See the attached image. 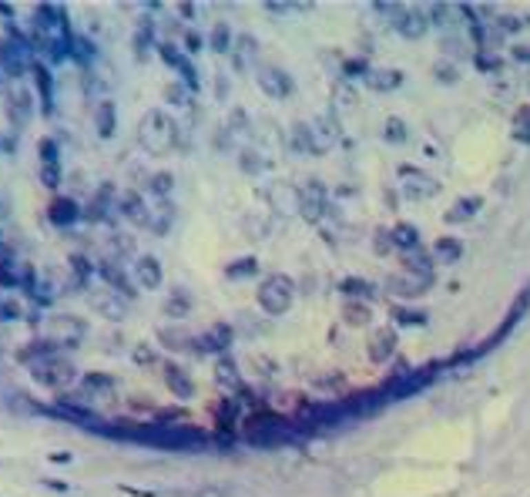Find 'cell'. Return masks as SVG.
<instances>
[{
    "instance_id": "1",
    "label": "cell",
    "mask_w": 530,
    "mask_h": 497,
    "mask_svg": "<svg viewBox=\"0 0 530 497\" xmlns=\"http://www.w3.org/2000/svg\"><path fill=\"white\" fill-rule=\"evenodd\" d=\"M138 141L152 155H168L178 145V125L165 111H148L138 125Z\"/></svg>"
},
{
    "instance_id": "2",
    "label": "cell",
    "mask_w": 530,
    "mask_h": 497,
    "mask_svg": "<svg viewBox=\"0 0 530 497\" xmlns=\"http://www.w3.org/2000/svg\"><path fill=\"white\" fill-rule=\"evenodd\" d=\"M30 376H34L41 387H48V390H64L68 383H74L77 369H74V363H71L68 356H61V353H48V356H41V360L30 363Z\"/></svg>"
},
{
    "instance_id": "3",
    "label": "cell",
    "mask_w": 530,
    "mask_h": 497,
    "mask_svg": "<svg viewBox=\"0 0 530 497\" xmlns=\"http://www.w3.org/2000/svg\"><path fill=\"white\" fill-rule=\"evenodd\" d=\"M34 44L21 37L17 30H10L7 41H0V71L10 74V78H21L27 71H34Z\"/></svg>"
},
{
    "instance_id": "4",
    "label": "cell",
    "mask_w": 530,
    "mask_h": 497,
    "mask_svg": "<svg viewBox=\"0 0 530 497\" xmlns=\"http://www.w3.org/2000/svg\"><path fill=\"white\" fill-rule=\"evenodd\" d=\"M292 296H296L292 279L282 276V272H276V276H269V279L262 283V289H258V306H262L265 313L282 316L289 306H292Z\"/></svg>"
},
{
    "instance_id": "5",
    "label": "cell",
    "mask_w": 530,
    "mask_h": 497,
    "mask_svg": "<svg viewBox=\"0 0 530 497\" xmlns=\"http://www.w3.org/2000/svg\"><path fill=\"white\" fill-rule=\"evenodd\" d=\"M84 336V323L81 319H71V316H57V319H51V336L48 340L54 343V346H71V343H77Z\"/></svg>"
},
{
    "instance_id": "6",
    "label": "cell",
    "mask_w": 530,
    "mask_h": 497,
    "mask_svg": "<svg viewBox=\"0 0 530 497\" xmlns=\"http://www.w3.org/2000/svg\"><path fill=\"white\" fill-rule=\"evenodd\" d=\"M386 14L396 21V30H406L409 37L423 34V27H427V14L416 7H386Z\"/></svg>"
},
{
    "instance_id": "7",
    "label": "cell",
    "mask_w": 530,
    "mask_h": 497,
    "mask_svg": "<svg viewBox=\"0 0 530 497\" xmlns=\"http://www.w3.org/2000/svg\"><path fill=\"white\" fill-rule=\"evenodd\" d=\"M41 175H44L48 188H57V185H61V161H57V141H51V138H44V141H41Z\"/></svg>"
},
{
    "instance_id": "8",
    "label": "cell",
    "mask_w": 530,
    "mask_h": 497,
    "mask_svg": "<svg viewBox=\"0 0 530 497\" xmlns=\"http://www.w3.org/2000/svg\"><path fill=\"white\" fill-rule=\"evenodd\" d=\"M48 219H51L54 225H74L77 219H81V205H77L74 199H68V195H54L51 205H48Z\"/></svg>"
},
{
    "instance_id": "9",
    "label": "cell",
    "mask_w": 530,
    "mask_h": 497,
    "mask_svg": "<svg viewBox=\"0 0 530 497\" xmlns=\"http://www.w3.org/2000/svg\"><path fill=\"white\" fill-rule=\"evenodd\" d=\"M134 279H138L141 289H158L161 286V262L154 256H141L134 262Z\"/></svg>"
},
{
    "instance_id": "10",
    "label": "cell",
    "mask_w": 530,
    "mask_h": 497,
    "mask_svg": "<svg viewBox=\"0 0 530 497\" xmlns=\"http://www.w3.org/2000/svg\"><path fill=\"white\" fill-rule=\"evenodd\" d=\"M34 81H37V94H41V111L51 114L54 111V78L48 71V64H34Z\"/></svg>"
},
{
    "instance_id": "11",
    "label": "cell",
    "mask_w": 530,
    "mask_h": 497,
    "mask_svg": "<svg viewBox=\"0 0 530 497\" xmlns=\"http://www.w3.org/2000/svg\"><path fill=\"white\" fill-rule=\"evenodd\" d=\"M98 272H101V279L108 283V286H114L118 292H121V299H131V296H134V289H131V283H128V276L114 265V262H101Z\"/></svg>"
},
{
    "instance_id": "12",
    "label": "cell",
    "mask_w": 530,
    "mask_h": 497,
    "mask_svg": "<svg viewBox=\"0 0 530 497\" xmlns=\"http://www.w3.org/2000/svg\"><path fill=\"white\" fill-rule=\"evenodd\" d=\"M258 84H262V91H265V94H272V98H285V94L292 91L289 78H285L282 71H272V68L258 74Z\"/></svg>"
},
{
    "instance_id": "13",
    "label": "cell",
    "mask_w": 530,
    "mask_h": 497,
    "mask_svg": "<svg viewBox=\"0 0 530 497\" xmlns=\"http://www.w3.org/2000/svg\"><path fill=\"white\" fill-rule=\"evenodd\" d=\"M165 373H168V376H165V383L172 387V393H175V396H181V400H188V396L195 393V387H192V380L185 376V369H178L175 363H165Z\"/></svg>"
},
{
    "instance_id": "14",
    "label": "cell",
    "mask_w": 530,
    "mask_h": 497,
    "mask_svg": "<svg viewBox=\"0 0 530 497\" xmlns=\"http://www.w3.org/2000/svg\"><path fill=\"white\" fill-rule=\"evenodd\" d=\"M125 215L134 222V225H145V229H152V212H148V205L138 199V195H128L125 199Z\"/></svg>"
},
{
    "instance_id": "15",
    "label": "cell",
    "mask_w": 530,
    "mask_h": 497,
    "mask_svg": "<svg viewBox=\"0 0 530 497\" xmlns=\"http://www.w3.org/2000/svg\"><path fill=\"white\" fill-rule=\"evenodd\" d=\"M303 212H305V219H319L323 215V188L316 182L303 188Z\"/></svg>"
},
{
    "instance_id": "16",
    "label": "cell",
    "mask_w": 530,
    "mask_h": 497,
    "mask_svg": "<svg viewBox=\"0 0 530 497\" xmlns=\"http://www.w3.org/2000/svg\"><path fill=\"white\" fill-rule=\"evenodd\" d=\"M255 61V41L245 34V37H238V44H235V68L242 71V68H249Z\"/></svg>"
},
{
    "instance_id": "17",
    "label": "cell",
    "mask_w": 530,
    "mask_h": 497,
    "mask_svg": "<svg viewBox=\"0 0 530 497\" xmlns=\"http://www.w3.org/2000/svg\"><path fill=\"white\" fill-rule=\"evenodd\" d=\"M98 134L101 138L114 134V105L111 101H101V108H98Z\"/></svg>"
},
{
    "instance_id": "18",
    "label": "cell",
    "mask_w": 530,
    "mask_h": 497,
    "mask_svg": "<svg viewBox=\"0 0 530 497\" xmlns=\"http://www.w3.org/2000/svg\"><path fill=\"white\" fill-rule=\"evenodd\" d=\"M433 249H436V256H440L443 262H456V259H460V252H463V249H460V242H453V239H440Z\"/></svg>"
},
{
    "instance_id": "19",
    "label": "cell",
    "mask_w": 530,
    "mask_h": 497,
    "mask_svg": "<svg viewBox=\"0 0 530 497\" xmlns=\"http://www.w3.org/2000/svg\"><path fill=\"white\" fill-rule=\"evenodd\" d=\"M71 54H74L81 64H88V61L94 57V48H91V41H84L81 34H74V37H71Z\"/></svg>"
},
{
    "instance_id": "20",
    "label": "cell",
    "mask_w": 530,
    "mask_h": 497,
    "mask_svg": "<svg viewBox=\"0 0 530 497\" xmlns=\"http://www.w3.org/2000/svg\"><path fill=\"white\" fill-rule=\"evenodd\" d=\"M172 185H175V179H172L168 172H158V175H152V192L158 195V199H168V195H172Z\"/></svg>"
},
{
    "instance_id": "21",
    "label": "cell",
    "mask_w": 530,
    "mask_h": 497,
    "mask_svg": "<svg viewBox=\"0 0 530 497\" xmlns=\"http://www.w3.org/2000/svg\"><path fill=\"white\" fill-rule=\"evenodd\" d=\"M188 310H192V299L178 289V292H172V299H168V316H188Z\"/></svg>"
},
{
    "instance_id": "22",
    "label": "cell",
    "mask_w": 530,
    "mask_h": 497,
    "mask_svg": "<svg viewBox=\"0 0 530 497\" xmlns=\"http://www.w3.org/2000/svg\"><path fill=\"white\" fill-rule=\"evenodd\" d=\"M396 81H400V74H393V71H373L369 74V88H379V91H389V88H396Z\"/></svg>"
},
{
    "instance_id": "23",
    "label": "cell",
    "mask_w": 530,
    "mask_h": 497,
    "mask_svg": "<svg viewBox=\"0 0 530 497\" xmlns=\"http://www.w3.org/2000/svg\"><path fill=\"white\" fill-rule=\"evenodd\" d=\"M393 239H396V245H400V249L406 245V252L420 249V245H416V232H413L409 225H403V229H396V232H393Z\"/></svg>"
},
{
    "instance_id": "24",
    "label": "cell",
    "mask_w": 530,
    "mask_h": 497,
    "mask_svg": "<svg viewBox=\"0 0 530 497\" xmlns=\"http://www.w3.org/2000/svg\"><path fill=\"white\" fill-rule=\"evenodd\" d=\"M346 319H353L356 326L369 323V306H366V303H349V306H346Z\"/></svg>"
},
{
    "instance_id": "25",
    "label": "cell",
    "mask_w": 530,
    "mask_h": 497,
    "mask_svg": "<svg viewBox=\"0 0 530 497\" xmlns=\"http://www.w3.org/2000/svg\"><path fill=\"white\" fill-rule=\"evenodd\" d=\"M212 48L218 54H228V27L225 24H218L212 30Z\"/></svg>"
},
{
    "instance_id": "26",
    "label": "cell",
    "mask_w": 530,
    "mask_h": 497,
    "mask_svg": "<svg viewBox=\"0 0 530 497\" xmlns=\"http://www.w3.org/2000/svg\"><path fill=\"white\" fill-rule=\"evenodd\" d=\"M252 272H255V259H242V262H232V265H228V276H232V279L252 276Z\"/></svg>"
},
{
    "instance_id": "27",
    "label": "cell",
    "mask_w": 530,
    "mask_h": 497,
    "mask_svg": "<svg viewBox=\"0 0 530 497\" xmlns=\"http://www.w3.org/2000/svg\"><path fill=\"white\" fill-rule=\"evenodd\" d=\"M0 286H3V289L21 286V272H10V265H7V262H0Z\"/></svg>"
},
{
    "instance_id": "28",
    "label": "cell",
    "mask_w": 530,
    "mask_h": 497,
    "mask_svg": "<svg viewBox=\"0 0 530 497\" xmlns=\"http://www.w3.org/2000/svg\"><path fill=\"white\" fill-rule=\"evenodd\" d=\"M10 105H14V111L21 114V121L27 118V91H21V88H14L10 91Z\"/></svg>"
},
{
    "instance_id": "29",
    "label": "cell",
    "mask_w": 530,
    "mask_h": 497,
    "mask_svg": "<svg viewBox=\"0 0 530 497\" xmlns=\"http://www.w3.org/2000/svg\"><path fill=\"white\" fill-rule=\"evenodd\" d=\"M111 299H118V296H114V292L108 289V299H94V306H98L101 313H108V316H114V319H118V316H121V306H114Z\"/></svg>"
},
{
    "instance_id": "30",
    "label": "cell",
    "mask_w": 530,
    "mask_h": 497,
    "mask_svg": "<svg viewBox=\"0 0 530 497\" xmlns=\"http://www.w3.org/2000/svg\"><path fill=\"white\" fill-rule=\"evenodd\" d=\"M389 353H393V336H389V333H383V340H379V349H373V356H376V360H386Z\"/></svg>"
},
{
    "instance_id": "31",
    "label": "cell",
    "mask_w": 530,
    "mask_h": 497,
    "mask_svg": "<svg viewBox=\"0 0 530 497\" xmlns=\"http://www.w3.org/2000/svg\"><path fill=\"white\" fill-rule=\"evenodd\" d=\"M165 98H168V101H175V105H185V101H188V91H185V88H178V84H172V88L165 91Z\"/></svg>"
},
{
    "instance_id": "32",
    "label": "cell",
    "mask_w": 530,
    "mask_h": 497,
    "mask_svg": "<svg viewBox=\"0 0 530 497\" xmlns=\"http://www.w3.org/2000/svg\"><path fill=\"white\" fill-rule=\"evenodd\" d=\"M218 373H222V383H225V387H232V383H235V369H232V363H228V360H222Z\"/></svg>"
},
{
    "instance_id": "33",
    "label": "cell",
    "mask_w": 530,
    "mask_h": 497,
    "mask_svg": "<svg viewBox=\"0 0 530 497\" xmlns=\"http://www.w3.org/2000/svg\"><path fill=\"white\" fill-rule=\"evenodd\" d=\"M366 289L369 286H363V283H356V279L353 283H343V292H366Z\"/></svg>"
},
{
    "instance_id": "34",
    "label": "cell",
    "mask_w": 530,
    "mask_h": 497,
    "mask_svg": "<svg viewBox=\"0 0 530 497\" xmlns=\"http://www.w3.org/2000/svg\"><path fill=\"white\" fill-rule=\"evenodd\" d=\"M198 497H225V491H215V487H205V491H198Z\"/></svg>"
},
{
    "instance_id": "35",
    "label": "cell",
    "mask_w": 530,
    "mask_h": 497,
    "mask_svg": "<svg viewBox=\"0 0 530 497\" xmlns=\"http://www.w3.org/2000/svg\"><path fill=\"white\" fill-rule=\"evenodd\" d=\"M51 460H54V464H68V460H71V454H51Z\"/></svg>"
},
{
    "instance_id": "36",
    "label": "cell",
    "mask_w": 530,
    "mask_h": 497,
    "mask_svg": "<svg viewBox=\"0 0 530 497\" xmlns=\"http://www.w3.org/2000/svg\"><path fill=\"white\" fill-rule=\"evenodd\" d=\"M0 14H3V17H14V7H7V3H0Z\"/></svg>"
},
{
    "instance_id": "37",
    "label": "cell",
    "mask_w": 530,
    "mask_h": 497,
    "mask_svg": "<svg viewBox=\"0 0 530 497\" xmlns=\"http://www.w3.org/2000/svg\"><path fill=\"white\" fill-rule=\"evenodd\" d=\"M0 88H3V71H0Z\"/></svg>"
}]
</instances>
